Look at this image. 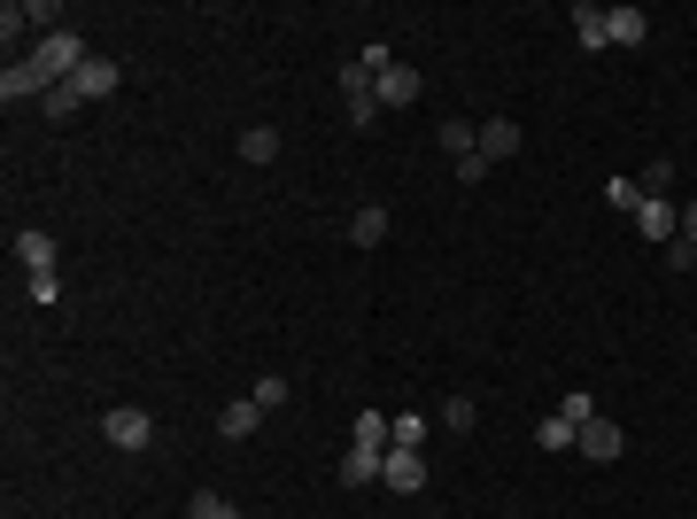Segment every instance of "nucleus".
I'll use <instances>...</instances> for the list:
<instances>
[{
  "instance_id": "nucleus-3",
  "label": "nucleus",
  "mask_w": 697,
  "mask_h": 519,
  "mask_svg": "<svg viewBox=\"0 0 697 519\" xmlns=\"http://www.w3.org/2000/svg\"><path fill=\"white\" fill-rule=\"evenodd\" d=\"M621 450H628V435H621L613 418H589L581 435H574V458H581V465H613Z\"/></svg>"
},
{
  "instance_id": "nucleus-8",
  "label": "nucleus",
  "mask_w": 697,
  "mask_h": 519,
  "mask_svg": "<svg viewBox=\"0 0 697 519\" xmlns=\"http://www.w3.org/2000/svg\"><path fill=\"white\" fill-rule=\"evenodd\" d=\"M511 155H519V125H511V117H488V125H481V163L496 170V163H511Z\"/></svg>"
},
{
  "instance_id": "nucleus-28",
  "label": "nucleus",
  "mask_w": 697,
  "mask_h": 519,
  "mask_svg": "<svg viewBox=\"0 0 697 519\" xmlns=\"http://www.w3.org/2000/svg\"><path fill=\"white\" fill-rule=\"evenodd\" d=\"M682 240H697V202H689V210H682Z\"/></svg>"
},
{
  "instance_id": "nucleus-15",
  "label": "nucleus",
  "mask_w": 697,
  "mask_h": 519,
  "mask_svg": "<svg viewBox=\"0 0 697 519\" xmlns=\"http://www.w3.org/2000/svg\"><path fill=\"white\" fill-rule=\"evenodd\" d=\"M442 148H450V163H465V155L481 148V125H473V117H442Z\"/></svg>"
},
{
  "instance_id": "nucleus-20",
  "label": "nucleus",
  "mask_w": 697,
  "mask_h": 519,
  "mask_svg": "<svg viewBox=\"0 0 697 519\" xmlns=\"http://www.w3.org/2000/svg\"><path fill=\"white\" fill-rule=\"evenodd\" d=\"M78 102H85V94H78V85H70V78H62V85H55V94H47V102H39V109H47V117H55V125H62V117H78Z\"/></svg>"
},
{
  "instance_id": "nucleus-24",
  "label": "nucleus",
  "mask_w": 697,
  "mask_h": 519,
  "mask_svg": "<svg viewBox=\"0 0 697 519\" xmlns=\"http://www.w3.org/2000/svg\"><path fill=\"white\" fill-rule=\"evenodd\" d=\"M418 443H426V418L403 411V418H395V450H418Z\"/></svg>"
},
{
  "instance_id": "nucleus-22",
  "label": "nucleus",
  "mask_w": 697,
  "mask_h": 519,
  "mask_svg": "<svg viewBox=\"0 0 697 519\" xmlns=\"http://www.w3.org/2000/svg\"><path fill=\"white\" fill-rule=\"evenodd\" d=\"M535 443H543V450H574V426H566V418H558V411H551V418H543V426H535Z\"/></svg>"
},
{
  "instance_id": "nucleus-18",
  "label": "nucleus",
  "mask_w": 697,
  "mask_h": 519,
  "mask_svg": "<svg viewBox=\"0 0 697 519\" xmlns=\"http://www.w3.org/2000/svg\"><path fill=\"white\" fill-rule=\"evenodd\" d=\"M16 256L32 264V280H39V272H55V240H47V233H32V225L16 233Z\"/></svg>"
},
{
  "instance_id": "nucleus-4",
  "label": "nucleus",
  "mask_w": 697,
  "mask_h": 519,
  "mask_svg": "<svg viewBox=\"0 0 697 519\" xmlns=\"http://www.w3.org/2000/svg\"><path fill=\"white\" fill-rule=\"evenodd\" d=\"M102 435H109L117 450H147V443H155V418H147L140 403H117V411L102 418Z\"/></svg>"
},
{
  "instance_id": "nucleus-25",
  "label": "nucleus",
  "mask_w": 697,
  "mask_h": 519,
  "mask_svg": "<svg viewBox=\"0 0 697 519\" xmlns=\"http://www.w3.org/2000/svg\"><path fill=\"white\" fill-rule=\"evenodd\" d=\"M666 272H697V240H682V233L666 240Z\"/></svg>"
},
{
  "instance_id": "nucleus-12",
  "label": "nucleus",
  "mask_w": 697,
  "mask_h": 519,
  "mask_svg": "<svg viewBox=\"0 0 697 519\" xmlns=\"http://www.w3.org/2000/svg\"><path fill=\"white\" fill-rule=\"evenodd\" d=\"M70 85H78V94H85V102H109V94H117V85H125V78H117V62H102V55H94V62H85V70L70 78Z\"/></svg>"
},
{
  "instance_id": "nucleus-16",
  "label": "nucleus",
  "mask_w": 697,
  "mask_h": 519,
  "mask_svg": "<svg viewBox=\"0 0 697 519\" xmlns=\"http://www.w3.org/2000/svg\"><path fill=\"white\" fill-rule=\"evenodd\" d=\"M233 148H240V163H272V155H280V132H272V125H248Z\"/></svg>"
},
{
  "instance_id": "nucleus-9",
  "label": "nucleus",
  "mask_w": 697,
  "mask_h": 519,
  "mask_svg": "<svg viewBox=\"0 0 697 519\" xmlns=\"http://www.w3.org/2000/svg\"><path fill=\"white\" fill-rule=\"evenodd\" d=\"M256 418H264V403L240 396V403H225V411H217V435H225V443H248V435H256Z\"/></svg>"
},
{
  "instance_id": "nucleus-11",
  "label": "nucleus",
  "mask_w": 697,
  "mask_h": 519,
  "mask_svg": "<svg viewBox=\"0 0 697 519\" xmlns=\"http://www.w3.org/2000/svg\"><path fill=\"white\" fill-rule=\"evenodd\" d=\"M604 39L643 47V39H651V16H643V9H604Z\"/></svg>"
},
{
  "instance_id": "nucleus-14",
  "label": "nucleus",
  "mask_w": 697,
  "mask_h": 519,
  "mask_svg": "<svg viewBox=\"0 0 697 519\" xmlns=\"http://www.w3.org/2000/svg\"><path fill=\"white\" fill-rule=\"evenodd\" d=\"M636 225H643L651 240H674V233H682V210H674V202H651V194H643V210H636Z\"/></svg>"
},
{
  "instance_id": "nucleus-19",
  "label": "nucleus",
  "mask_w": 697,
  "mask_h": 519,
  "mask_svg": "<svg viewBox=\"0 0 697 519\" xmlns=\"http://www.w3.org/2000/svg\"><path fill=\"white\" fill-rule=\"evenodd\" d=\"M349 443H357V450H388V411H357V435H349Z\"/></svg>"
},
{
  "instance_id": "nucleus-17",
  "label": "nucleus",
  "mask_w": 697,
  "mask_h": 519,
  "mask_svg": "<svg viewBox=\"0 0 697 519\" xmlns=\"http://www.w3.org/2000/svg\"><path fill=\"white\" fill-rule=\"evenodd\" d=\"M574 39L581 47H613V39H604V9H596V0H574Z\"/></svg>"
},
{
  "instance_id": "nucleus-7",
  "label": "nucleus",
  "mask_w": 697,
  "mask_h": 519,
  "mask_svg": "<svg viewBox=\"0 0 697 519\" xmlns=\"http://www.w3.org/2000/svg\"><path fill=\"white\" fill-rule=\"evenodd\" d=\"M380 481H388L395 496H418V488H426V458H418V450H388Z\"/></svg>"
},
{
  "instance_id": "nucleus-26",
  "label": "nucleus",
  "mask_w": 697,
  "mask_h": 519,
  "mask_svg": "<svg viewBox=\"0 0 697 519\" xmlns=\"http://www.w3.org/2000/svg\"><path fill=\"white\" fill-rule=\"evenodd\" d=\"M666 187H674V163H651V170H643V194L666 202Z\"/></svg>"
},
{
  "instance_id": "nucleus-27",
  "label": "nucleus",
  "mask_w": 697,
  "mask_h": 519,
  "mask_svg": "<svg viewBox=\"0 0 697 519\" xmlns=\"http://www.w3.org/2000/svg\"><path fill=\"white\" fill-rule=\"evenodd\" d=\"M256 403L280 411V403H287V380H280V373H264V380H256Z\"/></svg>"
},
{
  "instance_id": "nucleus-23",
  "label": "nucleus",
  "mask_w": 697,
  "mask_h": 519,
  "mask_svg": "<svg viewBox=\"0 0 697 519\" xmlns=\"http://www.w3.org/2000/svg\"><path fill=\"white\" fill-rule=\"evenodd\" d=\"M194 519H240V511H233L217 488H194Z\"/></svg>"
},
{
  "instance_id": "nucleus-6",
  "label": "nucleus",
  "mask_w": 697,
  "mask_h": 519,
  "mask_svg": "<svg viewBox=\"0 0 697 519\" xmlns=\"http://www.w3.org/2000/svg\"><path fill=\"white\" fill-rule=\"evenodd\" d=\"M373 94H380V109H411V102L426 94V78H418L411 62H395V70H388V78L373 85Z\"/></svg>"
},
{
  "instance_id": "nucleus-2",
  "label": "nucleus",
  "mask_w": 697,
  "mask_h": 519,
  "mask_svg": "<svg viewBox=\"0 0 697 519\" xmlns=\"http://www.w3.org/2000/svg\"><path fill=\"white\" fill-rule=\"evenodd\" d=\"M373 85H380V78H373L365 62H349V70H341V109H349V132H373V125H380V94H373Z\"/></svg>"
},
{
  "instance_id": "nucleus-5",
  "label": "nucleus",
  "mask_w": 697,
  "mask_h": 519,
  "mask_svg": "<svg viewBox=\"0 0 697 519\" xmlns=\"http://www.w3.org/2000/svg\"><path fill=\"white\" fill-rule=\"evenodd\" d=\"M32 94L47 102V94H55V78H47V70H39L32 55H24V62H9V70H0V102L16 109V102H32Z\"/></svg>"
},
{
  "instance_id": "nucleus-1",
  "label": "nucleus",
  "mask_w": 697,
  "mask_h": 519,
  "mask_svg": "<svg viewBox=\"0 0 697 519\" xmlns=\"http://www.w3.org/2000/svg\"><path fill=\"white\" fill-rule=\"evenodd\" d=\"M32 62H39V70H47V78L62 85V78H78V70H85V62H94V55H85V39H78V32L62 24V32H39V47H32Z\"/></svg>"
},
{
  "instance_id": "nucleus-13",
  "label": "nucleus",
  "mask_w": 697,
  "mask_h": 519,
  "mask_svg": "<svg viewBox=\"0 0 697 519\" xmlns=\"http://www.w3.org/2000/svg\"><path fill=\"white\" fill-rule=\"evenodd\" d=\"M349 240H357V248H380V240H388V210H380V202H357V217H349Z\"/></svg>"
},
{
  "instance_id": "nucleus-10",
  "label": "nucleus",
  "mask_w": 697,
  "mask_h": 519,
  "mask_svg": "<svg viewBox=\"0 0 697 519\" xmlns=\"http://www.w3.org/2000/svg\"><path fill=\"white\" fill-rule=\"evenodd\" d=\"M380 465H388V450H357V443H349V458H341V488H373Z\"/></svg>"
},
{
  "instance_id": "nucleus-21",
  "label": "nucleus",
  "mask_w": 697,
  "mask_h": 519,
  "mask_svg": "<svg viewBox=\"0 0 697 519\" xmlns=\"http://www.w3.org/2000/svg\"><path fill=\"white\" fill-rule=\"evenodd\" d=\"M434 418H442V426H450V435H465V426H473L481 411H473V396H450V403H442V411H434Z\"/></svg>"
}]
</instances>
